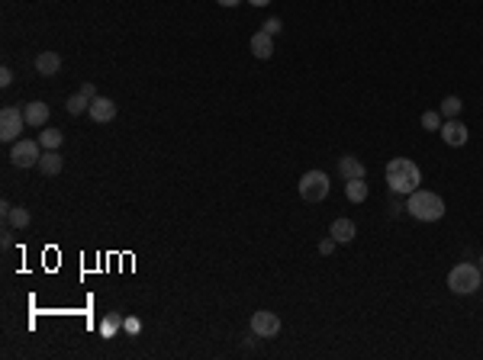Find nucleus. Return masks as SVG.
Returning <instances> with one entry per match:
<instances>
[{
    "label": "nucleus",
    "mask_w": 483,
    "mask_h": 360,
    "mask_svg": "<svg viewBox=\"0 0 483 360\" xmlns=\"http://www.w3.org/2000/svg\"><path fill=\"white\" fill-rule=\"evenodd\" d=\"M36 71L42 74V77H52V74L62 71V58H58V52H39L36 55Z\"/></svg>",
    "instance_id": "13"
},
{
    "label": "nucleus",
    "mask_w": 483,
    "mask_h": 360,
    "mask_svg": "<svg viewBox=\"0 0 483 360\" xmlns=\"http://www.w3.org/2000/svg\"><path fill=\"white\" fill-rule=\"evenodd\" d=\"M62 142H65V135L58 129H39V145L46 148V151H58Z\"/></svg>",
    "instance_id": "17"
},
{
    "label": "nucleus",
    "mask_w": 483,
    "mask_h": 360,
    "mask_svg": "<svg viewBox=\"0 0 483 360\" xmlns=\"http://www.w3.org/2000/svg\"><path fill=\"white\" fill-rule=\"evenodd\" d=\"M264 32H268V36H277V32H280V19L277 17L264 19Z\"/></svg>",
    "instance_id": "24"
},
{
    "label": "nucleus",
    "mask_w": 483,
    "mask_h": 360,
    "mask_svg": "<svg viewBox=\"0 0 483 360\" xmlns=\"http://www.w3.org/2000/svg\"><path fill=\"white\" fill-rule=\"evenodd\" d=\"M441 139H445V145H451V148H461V145H467V139H471V132H467V126L461 120H448L445 126H441Z\"/></svg>",
    "instance_id": "8"
},
{
    "label": "nucleus",
    "mask_w": 483,
    "mask_h": 360,
    "mask_svg": "<svg viewBox=\"0 0 483 360\" xmlns=\"http://www.w3.org/2000/svg\"><path fill=\"white\" fill-rule=\"evenodd\" d=\"M248 3H251V7H268L271 0H248Z\"/></svg>",
    "instance_id": "29"
},
{
    "label": "nucleus",
    "mask_w": 483,
    "mask_h": 360,
    "mask_svg": "<svg viewBox=\"0 0 483 360\" xmlns=\"http://www.w3.org/2000/svg\"><path fill=\"white\" fill-rule=\"evenodd\" d=\"M26 126V116L19 106H3L0 110V139L3 142H19V132Z\"/></svg>",
    "instance_id": "6"
},
{
    "label": "nucleus",
    "mask_w": 483,
    "mask_h": 360,
    "mask_svg": "<svg viewBox=\"0 0 483 360\" xmlns=\"http://www.w3.org/2000/svg\"><path fill=\"white\" fill-rule=\"evenodd\" d=\"M329 193H332L329 174H322V171H307V174L300 177V196H303L307 203H322Z\"/></svg>",
    "instance_id": "4"
},
{
    "label": "nucleus",
    "mask_w": 483,
    "mask_h": 360,
    "mask_svg": "<svg viewBox=\"0 0 483 360\" xmlns=\"http://www.w3.org/2000/svg\"><path fill=\"white\" fill-rule=\"evenodd\" d=\"M122 328H126V334H129V338H136V334H139V328H142V322L139 319H122Z\"/></svg>",
    "instance_id": "23"
},
{
    "label": "nucleus",
    "mask_w": 483,
    "mask_h": 360,
    "mask_svg": "<svg viewBox=\"0 0 483 360\" xmlns=\"http://www.w3.org/2000/svg\"><path fill=\"white\" fill-rule=\"evenodd\" d=\"M338 174H342V180H358V177L367 174V167H364V161H358L354 155H342L338 158Z\"/></svg>",
    "instance_id": "12"
},
{
    "label": "nucleus",
    "mask_w": 483,
    "mask_h": 360,
    "mask_svg": "<svg viewBox=\"0 0 483 360\" xmlns=\"http://www.w3.org/2000/svg\"><path fill=\"white\" fill-rule=\"evenodd\" d=\"M480 270H483V258H480Z\"/></svg>",
    "instance_id": "30"
},
{
    "label": "nucleus",
    "mask_w": 483,
    "mask_h": 360,
    "mask_svg": "<svg viewBox=\"0 0 483 360\" xmlns=\"http://www.w3.org/2000/svg\"><path fill=\"white\" fill-rule=\"evenodd\" d=\"M87 116H91L93 122H113L116 120V103H113L110 97H97V100L91 103Z\"/></svg>",
    "instance_id": "10"
},
{
    "label": "nucleus",
    "mask_w": 483,
    "mask_h": 360,
    "mask_svg": "<svg viewBox=\"0 0 483 360\" xmlns=\"http://www.w3.org/2000/svg\"><path fill=\"white\" fill-rule=\"evenodd\" d=\"M39 171H42V174L46 177H58L62 174V155H55V151H46V155L39 158Z\"/></svg>",
    "instance_id": "15"
},
{
    "label": "nucleus",
    "mask_w": 483,
    "mask_h": 360,
    "mask_svg": "<svg viewBox=\"0 0 483 360\" xmlns=\"http://www.w3.org/2000/svg\"><path fill=\"white\" fill-rule=\"evenodd\" d=\"M461 106H464V103H461V97H445V100H441V116H445V120H457V113H461Z\"/></svg>",
    "instance_id": "21"
},
{
    "label": "nucleus",
    "mask_w": 483,
    "mask_h": 360,
    "mask_svg": "<svg viewBox=\"0 0 483 360\" xmlns=\"http://www.w3.org/2000/svg\"><path fill=\"white\" fill-rule=\"evenodd\" d=\"M216 3H219V7H239L241 0H216Z\"/></svg>",
    "instance_id": "28"
},
{
    "label": "nucleus",
    "mask_w": 483,
    "mask_h": 360,
    "mask_svg": "<svg viewBox=\"0 0 483 360\" xmlns=\"http://www.w3.org/2000/svg\"><path fill=\"white\" fill-rule=\"evenodd\" d=\"M248 48H251V55H255V58L268 61V58L274 55V36H268V32L261 29V32H255V36H251Z\"/></svg>",
    "instance_id": "11"
},
{
    "label": "nucleus",
    "mask_w": 483,
    "mask_h": 360,
    "mask_svg": "<svg viewBox=\"0 0 483 360\" xmlns=\"http://www.w3.org/2000/svg\"><path fill=\"white\" fill-rule=\"evenodd\" d=\"M483 283V270L477 264H457L451 274H448V290L457 296H471L477 293Z\"/></svg>",
    "instance_id": "3"
},
{
    "label": "nucleus",
    "mask_w": 483,
    "mask_h": 360,
    "mask_svg": "<svg viewBox=\"0 0 483 360\" xmlns=\"http://www.w3.org/2000/svg\"><path fill=\"white\" fill-rule=\"evenodd\" d=\"M251 334H258V338H277L280 334V319L268 309H258V312L251 315Z\"/></svg>",
    "instance_id": "7"
},
{
    "label": "nucleus",
    "mask_w": 483,
    "mask_h": 360,
    "mask_svg": "<svg viewBox=\"0 0 483 360\" xmlns=\"http://www.w3.org/2000/svg\"><path fill=\"white\" fill-rule=\"evenodd\" d=\"M91 103H93L91 97H84V93L78 91L75 97H68V103H65V110L71 113V116H81V113H87V110H91Z\"/></svg>",
    "instance_id": "19"
},
{
    "label": "nucleus",
    "mask_w": 483,
    "mask_h": 360,
    "mask_svg": "<svg viewBox=\"0 0 483 360\" xmlns=\"http://www.w3.org/2000/svg\"><path fill=\"white\" fill-rule=\"evenodd\" d=\"M0 84H3V87H10V84H13V71H10L7 65L0 68Z\"/></svg>",
    "instance_id": "26"
},
{
    "label": "nucleus",
    "mask_w": 483,
    "mask_h": 360,
    "mask_svg": "<svg viewBox=\"0 0 483 360\" xmlns=\"http://www.w3.org/2000/svg\"><path fill=\"white\" fill-rule=\"evenodd\" d=\"M406 213L419 222H438L445 216V200L432 190H412L406 200Z\"/></svg>",
    "instance_id": "2"
},
{
    "label": "nucleus",
    "mask_w": 483,
    "mask_h": 360,
    "mask_svg": "<svg viewBox=\"0 0 483 360\" xmlns=\"http://www.w3.org/2000/svg\"><path fill=\"white\" fill-rule=\"evenodd\" d=\"M422 129H428V132H438V129H441V113H438V110L422 113Z\"/></svg>",
    "instance_id": "22"
},
{
    "label": "nucleus",
    "mask_w": 483,
    "mask_h": 360,
    "mask_svg": "<svg viewBox=\"0 0 483 360\" xmlns=\"http://www.w3.org/2000/svg\"><path fill=\"white\" fill-rule=\"evenodd\" d=\"M120 328H122V315L110 312L100 322V338H107V341H110V338H116V332H120Z\"/></svg>",
    "instance_id": "18"
},
{
    "label": "nucleus",
    "mask_w": 483,
    "mask_h": 360,
    "mask_svg": "<svg viewBox=\"0 0 483 360\" xmlns=\"http://www.w3.org/2000/svg\"><path fill=\"white\" fill-rule=\"evenodd\" d=\"M42 151H46V148L39 145V142L19 139V142H13V148H10V164L13 167H36L39 158H42Z\"/></svg>",
    "instance_id": "5"
},
{
    "label": "nucleus",
    "mask_w": 483,
    "mask_h": 360,
    "mask_svg": "<svg viewBox=\"0 0 483 360\" xmlns=\"http://www.w3.org/2000/svg\"><path fill=\"white\" fill-rule=\"evenodd\" d=\"M3 219H7V225H13V229H26L29 225V213L23 206H10V213L3 216Z\"/></svg>",
    "instance_id": "20"
},
{
    "label": "nucleus",
    "mask_w": 483,
    "mask_h": 360,
    "mask_svg": "<svg viewBox=\"0 0 483 360\" xmlns=\"http://www.w3.org/2000/svg\"><path fill=\"white\" fill-rule=\"evenodd\" d=\"M23 116H26V126H33V129H46V122H48V116H52V110H48L42 100H33V103H26Z\"/></svg>",
    "instance_id": "9"
},
{
    "label": "nucleus",
    "mask_w": 483,
    "mask_h": 360,
    "mask_svg": "<svg viewBox=\"0 0 483 360\" xmlns=\"http://www.w3.org/2000/svg\"><path fill=\"white\" fill-rule=\"evenodd\" d=\"M345 196H348L352 203H364V200H367V184H364V177L345 180Z\"/></svg>",
    "instance_id": "16"
},
{
    "label": "nucleus",
    "mask_w": 483,
    "mask_h": 360,
    "mask_svg": "<svg viewBox=\"0 0 483 360\" xmlns=\"http://www.w3.org/2000/svg\"><path fill=\"white\" fill-rule=\"evenodd\" d=\"M354 222L352 219H335L332 222V229H329V235H332L338 245H348V241H354Z\"/></svg>",
    "instance_id": "14"
},
{
    "label": "nucleus",
    "mask_w": 483,
    "mask_h": 360,
    "mask_svg": "<svg viewBox=\"0 0 483 360\" xmlns=\"http://www.w3.org/2000/svg\"><path fill=\"white\" fill-rule=\"evenodd\" d=\"M422 184V171H419L416 161H409V158H393L390 164H387V187H390L393 193H412L419 190Z\"/></svg>",
    "instance_id": "1"
},
{
    "label": "nucleus",
    "mask_w": 483,
    "mask_h": 360,
    "mask_svg": "<svg viewBox=\"0 0 483 360\" xmlns=\"http://www.w3.org/2000/svg\"><path fill=\"white\" fill-rule=\"evenodd\" d=\"M81 93H84V97H91V100H97V97H100V93H97V87H93V84H81Z\"/></svg>",
    "instance_id": "27"
},
{
    "label": "nucleus",
    "mask_w": 483,
    "mask_h": 360,
    "mask_svg": "<svg viewBox=\"0 0 483 360\" xmlns=\"http://www.w3.org/2000/svg\"><path fill=\"white\" fill-rule=\"evenodd\" d=\"M335 245H338V241H335L332 235H329V238H325V241H319V254H332V251H335Z\"/></svg>",
    "instance_id": "25"
}]
</instances>
